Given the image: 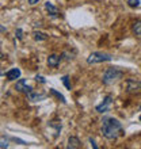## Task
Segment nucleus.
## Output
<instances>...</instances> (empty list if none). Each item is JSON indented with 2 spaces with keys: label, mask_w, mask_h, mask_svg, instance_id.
<instances>
[{
  "label": "nucleus",
  "mask_w": 141,
  "mask_h": 149,
  "mask_svg": "<svg viewBox=\"0 0 141 149\" xmlns=\"http://www.w3.org/2000/svg\"><path fill=\"white\" fill-rule=\"evenodd\" d=\"M140 121H141V115H140Z\"/></svg>",
  "instance_id": "b1692460"
},
{
  "label": "nucleus",
  "mask_w": 141,
  "mask_h": 149,
  "mask_svg": "<svg viewBox=\"0 0 141 149\" xmlns=\"http://www.w3.org/2000/svg\"><path fill=\"white\" fill-rule=\"evenodd\" d=\"M68 148L69 149H79L82 148V142L77 137H69L68 138Z\"/></svg>",
  "instance_id": "9d476101"
},
{
  "label": "nucleus",
  "mask_w": 141,
  "mask_h": 149,
  "mask_svg": "<svg viewBox=\"0 0 141 149\" xmlns=\"http://www.w3.org/2000/svg\"><path fill=\"white\" fill-rule=\"evenodd\" d=\"M50 94H52V95H54L56 98L59 99V100H60L61 103H67V100H65V98H64V95H63V94H60V92H57L56 90L50 88Z\"/></svg>",
  "instance_id": "2eb2a0df"
},
{
  "label": "nucleus",
  "mask_w": 141,
  "mask_h": 149,
  "mask_svg": "<svg viewBox=\"0 0 141 149\" xmlns=\"http://www.w3.org/2000/svg\"><path fill=\"white\" fill-rule=\"evenodd\" d=\"M0 31H7V30H6V29H3L1 26H0Z\"/></svg>",
  "instance_id": "5701e85b"
},
{
  "label": "nucleus",
  "mask_w": 141,
  "mask_h": 149,
  "mask_svg": "<svg viewBox=\"0 0 141 149\" xmlns=\"http://www.w3.org/2000/svg\"><path fill=\"white\" fill-rule=\"evenodd\" d=\"M49 126H50V127H54L56 129V136H59V133L61 132V121H50Z\"/></svg>",
  "instance_id": "ddd939ff"
},
{
  "label": "nucleus",
  "mask_w": 141,
  "mask_h": 149,
  "mask_svg": "<svg viewBox=\"0 0 141 149\" xmlns=\"http://www.w3.org/2000/svg\"><path fill=\"white\" fill-rule=\"evenodd\" d=\"M63 83L67 90H70V83H69V77H68V76H64L63 77Z\"/></svg>",
  "instance_id": "a211bd4d"
},
{
  "label": "nucleus",
  "mask_w": 141,
  "mask_h": 149,
  "mask_svg": "<svg viewBox=\"0 0 141 149\" xmlns=\"http://www.w3.org/2000/svg\"><path fill=\"white\" fill-rule=\"evenodd\" d=\"M33 38H34L35 41H46V39H47V34L41 33V31H34V33H33Z\"/></svg>",
  "instance_id": "f8f14e48"
},
{
  "label": "nucleus",
  "mask_w": 141,
  "mask_h": 149,
  "mask_svg": "<svg viewBox=\"0 0 141 149\" xmlns=\"http://www.w3.org/2000/svg\"><path fill=\"white\" fill-rule=\"evenodd\" d=\"M20 69L19 68H12V69H10V71L6 73V77H7V80H10V81H12V80H16V79L20 77Z\"/></svg>",
  "instance_id": "6e6552de"
},
{
  "label": "nucleus",
  "mask_w": 141,
  "mask_h": 149,
  "mask_svg": "<svg viewBox=\"0 0 141 149\" xmlns=\"http://www.w3.org/2000/svg\"><path fill=\"white\" fill-rule=\"evenodd\" d=\"M8 138L6 137V136H3V137H0V148H8Z\"/></svg>",
  "instance_id": "dca6fc26"
},
{
  "label": "nucleus",
  "mask_w": 141,
  "mask_h": 149,
  "mask_svg": "<svg viewBox=\"0 0 141 149\" xmlns=\"http://www.w3.org/2000/svg\"><path fill=\"white\" fill-rule=\"evenodd\" d=\"M38 1H39V0H29V3L31 4V6H34V4H37V3H38Z\"/></svg>",
  "instance_id": "4be33fe9"
},
{
  "label": "nucleus",
  "mask_w": 141,
  "mask_h": 149,
  "mask_svg": "<svg viewBox=\"0 0 141 149\" xmlns=\"http://www.w3.org/2000/svg\"><path fill=\"white\" fill-rule=\"evenodd\" d=\"M128 4H129V7L136 8L140 6V0H128Z\"/></svg>",
  "instance_id": "f3484780"
},
{
  "label": "nucleus",
  "mask_w": 141,
  "mask_h": 149,
  "mask_svg": "<svg viewBox=\"0 0 141 149\" xmlns=\"http://www.w3.org/2000/svg\"><path fill=\"white\" fill-rule=\"evenodd\" d=\"M45 8H46V11L49 12L50 16H59V14H60L59 10H57V7H54L50 1H46V3H45Z\"/></svg>",
  "instance_id": "9b49d317"
},
{
  "label": "nucleus",
  "mask_w": 141,
  "mask_h": 149,
  "mask_svg": "<svg viewBox=\"0 0 141 149\" xmlns=\"http://www.w3.org/2000/svg\"><path fill=\"white\" fill-rule=\"evenodd\" d=\"M101 132H102L103 137L113 141V140H117L122 133H124V129H122V123L118 121L117 118L114 117H105L102 119V127H101Z\"/></svg>",
  "instance_id": "f257e3e1"
},
{
  "label": "nucleus",
  "mask_w": 141,
  "mask_h": 149,
  "mask_svg": "<svg viewBox=\"0 0 141 149\" xmlns=\"http://www.w3.org/2000/svg\"><path fill=\"white\" fill-rule=\"evenodd\" d=\"M124 88L128 94L132 95H137L141 94V81L137 80V79H128L124 83Z\"/></svg>",
  "instance_id": "20e7f679"
},
{
  "label": "nucleus",
  "mask_w": 141,
  "mask_h": 149,
  "mask_svg": "<svg viewBox=\"0 0 141 149\" xmlns=\"http://www.w3.org/2000/svg\"><path fill=\"white\" fill-rule=\"evenodd\" d=\"M133 33L136 34V36L141 37V20H137V22H134L133 23Z\"/></svg>",
  "instance_id": "4468645a"
},
{
  "label": "nucleus",
  "mask_w": 141,
  "mask_h": 149,
  "mask_svg": "<svg viewBox=\"0 0 141 149\" xmlns=\"http://www.w3.org/2000/svg\"><path fill=\"white\" fill-rule=\"evenodd\" d=\"M15 36H16V38L18 39H22V37L23 36H22V30H20V29H18V30L15 31Z\"/></svg>",
  "instance_id": "aec40b11"
},
{
  "label": "nucleus",
  "mask_w": 141,
  "mask_h": 149,
  "mask_svg": "<svg viewBox=\"0 0 141 149\" xmlns=\"http://www.w3.org/2000/svg\"><path fill=\"white\" fill-rule=\"evenodd\" d=\"M34 79H35V81H39V83H42V84H45V83H46V79L43 77V76H39V74H37Z\"/></svg>",
  "instance_id": "6ab92c4d"
},
{
  "label": "nucleus",
  "mask_w": 141,
  "mask_h": 149,
  "mask_svg": "<svg viewBox=\"0 0 141 149\" xmlns=\"http://www.w3.org/2000/svg\"><path fill=\"white\" fill-rule=\"evenodd\" d=\"M111 60H113V56L109 54V53H103V52H94V53H91V54L87 57V64L94 65V64L107 63V61H111Z\"/></svg>",
  "instance_id": "7ed1b4c3"
},
{
  "label": "nucleus",
  "mask_w": 141,
  "mask_h": 149,
  "mask_svg": "<svg viewBox=\"0 0 141 149\" xmlns=\"http://www.w3.org/2000/svg\"><path fill=\"white\" fill-rule=\"evenodd\" d=\"M60 61H61V56H57V54H50L47 57V65L52 68H56L59 67Z\"/></svg>",
  "instance_id": "1a4fd4ad"
},
{
  "label": "nucleus",
  "mask_w": 141,
  "mask_h": 149,
  "mask_svg": "<svg viewBox=\"0 0 141 149\" xmlns=\"http://www.w3.org/2000/svg\"><path fill=\"white\" fill-rule=\"evenodd\" d=\"M124 76V72L119 69L118 67H111L109 69H106V72L102 76V83L105 86H110V84H114L117 83L119 79H122Z\"/></svg>",
  "instance_id": "f03ea898"
},
{
  "label": "nucleus",
  "mask_w": 141,
  "mask_h": 149,
  "mask_svg": "<svg viewBox=\"0 0 141 149\" xmlns=\"http://www.w3.org/2000/svg\"><path fill=\"white\" fill-rule=\"evenodd\" d=\"M140 109H141V107H140Z\"/></svg>",
  "instance_id": "393cba45"
},
{
  "label": "nucleus",
  "mask_w": 141,
  "mask_h": 149,
  "mask_svg": "<svg viewBox=\"0 0 141 149\" xmlns=\"http://www.w3.org/2000/svg\"><path fill=\"white\" fill-rule=\"evenodd\" d=\"M15 90L16 91H19V92H22V94H30L33 91V87L31 86H29L27 81L24 80V79H20V80H18L15 84Z\"/></svg>",
  "instance_id": "423d86ee"
},
{
  "label": "nucleus",
  "mask_w": 141,
  "mask_h": 149,
  "mask_svg": "<svg viewBox=\"0 0 141 149\" xmlns=\"http://www.w3.org/2000/svg\"><path fill=\"white\" fill-rule=\"evenodd\" d=\"M27 96L31 102H39V100H42V99L46 98V94H45V92H37V91L33 90L30 94H27Z\"/></svg>",
  "instance_id": "0eeeda50"
},
{
  "label": "nucleus",
  "mask_w": 141,
  "mask_h": 149,
  "mask_svg": "<svg viewBox=\"0 0 141 149\" xmlns=\"http://www.w3.org/2000/svg\"><path fill=\"white\" fill-rule=\"evenodd\" d=\"M90 144H91V146H92L94 149H98V145H96V142H95L94 138H90Z\"/></svg>",
  "instance_id": "412c9836"
},
{
  "label": "nucleus",
  "mask_w": 141,
  "mask_h": 149,
  "mask_svg": "<svg viewBox=\"0 0 141 149\" xmlns=\"http://www.w3.org/2000/svg\"><path fill=\"white\" fill-rule=\"evenodd\" d=\"M111 103H113V96H111V95H107V96L103 99V102L95 107V110L101 114L107 113V111L110 110V107H111Z\"/></svg>",
  "instance_id": "39448f33"
}]
</instances>
